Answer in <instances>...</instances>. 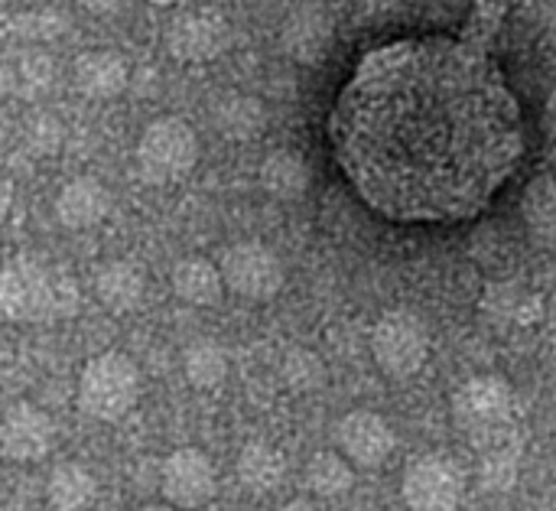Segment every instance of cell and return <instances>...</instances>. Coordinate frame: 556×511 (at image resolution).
I'll return each mask as SVG.
<instances>
[{
	"instance_id": "24",
	"label": "cell",
	"mask_w": 556,
	"mask_h": 511,
	"mask_svg": "<svg viewBox=\"0 0 556 511\" xmlns=\"http://www.w3.org/2000/svg\"><path fill=\"white\" fill-rule=\"evenodd\" d=\"M518 466H521V450L505 434V437H495L485 444V453L479 460V479L489 493H505L515 486Z\"/></svg>"
},
{
	"instance_id": "17",
	"label": "cell",
	"mask_w": 556,
	"mask_h": 511,
	"mask_svg": "<svg viewBox=\"0 0 556 511\" xmlns=\"http://www.w3.org/2000/svg\"><path fill=\"white\" fill-rule=\"evenodd\" d=\"M283 42L303 62L319 59L332 42V16L326 13V7H319V3L296 7L283 26Z\"/></svg>"
},
{
	"instance_id": "25",
	"label": "cell",
	"mask_w": 556,
	"mask_h": 511,
	"mask_svg": "<svg viewBox=\"0 0 556 511\" xmlns=\"http://www.w3.org/2000/svg\"><path fill=\"white\" fill-rule=\"evenodd\" d=\"M521 215L534 238L556 245V176H541L531 183L521 202Z\"/></svg>"
},
{
	"instance_id": "8",
	"label": "cell",
	"mask_w": 556,
	"mask_h": 511,
	"mask_svg": "<svg viewBox=\"0 0 556 511\" xmlns=\"http://www.w3.org/2000/svg\"><path fill=\"white\" fill-rule=\"evenodd\" d=\"M401 496L410 511H456L466 499V473L446 457H420L407 466Z\"/></svg>"
},
{
	"instance_id": "14",
	"label": "cell",
	"mask_w": 556,
	"mask_h": 511,
	"mask_svg": "<svg viewBox=\"0 0 556 511\" xmlns=\"http://www.w3.org/2000/svg\"><path fill=\"white\" fill-rule=\"evenodd\" d=\"M127 82H130V65L114 49H88L72 65L75 91L91 101H111V98L124 95Z\"/></svg>"
},
{
	"instance_id": "16",
	"label": "cell",
	"mask_w": 556,
	"mask_h": 511,
	"mask_svg": "<svg viewBox=\"0 0 556 511\" xmlns=\"http://www.w3.org/2000/svg\"><path fill=\"white\" fill-rule=\"evenodd\" d=\"M169 284H173V294L189 307H215L225 297L222 267L212 264L208 258H199V254L176 261Z\"/></svg>"
},
{
	"instance_id": "11",
	"label": "cell",
	"mask_w": 556,
	"mask_h": 511,
	"mask_svg": "<svg viewBox=\"0 0 556 511\" xmlns=\"http://www.w3.org/2000/svg\"><path fill=\"white\" fill-rule=\"evenodd\" d=\"M397 447L394 427L375 411H349L336 424V450L362 470H378Z\"/></svg>"
},
{
	"instance_id": "32",
	"label": "cell",
	"mask_w": 556,
	"mask_h": 511,
	"mask_svg": "<svg viewBox=\"0 0 556 511\" xmlns=\"http://www.w3.org/2000/svg\"><path fill=\"white\" fill-rule=\"evenodd\" d=\"M7 137H10V121H7V114L0 111V147H3Z\"/></svg>"
},
{
	"instance_id": "22",
	"label": "cell",
	"mask_w": 556,
	"mask_h": 511,
	"mask_svg": "<svg viewBox=\"0 0 556 511\" xmlns=\"http://www.w3.org/2000/svg\"><path fill=\"white\" fill-rule=\"evenodd\" d=\"M186 382L199 391H212L228 378V352L215 339H195L182 352Z\"/></svg>"
},
{
	"instance_id": "38",
	"label": "cell",
	"mask_w": 556,
	"mask_h": 511,
	"mask_svg": "<svg viewBox=\"0 0 556 511\" xmlns=\"http://www.w3.org/2000/svg\"><path fill=\"white\" fill-rule=\"evenodd\" d=\"M156 3H169V0H156Z\"/></svg>"
},
{
	"instance_id": "37",
	"label": "cell",
	"mask_w": 556,
	"mask_h": 511,
	"mask_svg": "<svg viewBox=\"0 0 556 511\" xmlns=\"http://www.w3.org/2000/svg\"><path fill=\"white\" fill-rule=\"evenodd\" d=\"M20 3H39V0H20Z\"/></svg>"
},
{
	"instance_id": "21",
	"label": "cell",
	"mask_w": 556,
	"mask_h": 511,
	"mask_svg": "<svg viewBox=\"0 0 556 511\" xmlns=\"http://www.w3.org/2000/svg\"><path fill=\"white\" fill-rule=\"evenodd\" d=\"M267 111L254 95H225L215 104V127L231 140H251L264 130Z\"/></svg>"
},
{
	"instance_id": "35",
	"label": "cell",
	"mask_w": 556,
	"mask_h": 511,
	"mask_svg": "<svg viewBox=\"0 0 556 511\" xmlns=\"http://www.w3.org/2000/svg\"><path fill=\"white\" fill-rule=\"evenodd\" d=\"M551 114H554V121H556V95H554V101H551Z\"/></svg>"
},
{
	"instance_id": "4",
	"label": "cell",
	"mask_w": 556,
	"mask_h": 511,
	"mask_svg": "<svg viewBox=\"0 0 556 511\" xmlns=\"http://www.w3.org/2000/svg\"><path fill=\"white\" fill-rule=\"evenodd\" d=\"M199 163V137L182 117H156L143 127L137 144V170L150 186L186 179Z\"/></svg>"
},
{
	"instance_id": "7",
	"label": "cell",
	"mask_w": 556,
	"mask_h": 511,
	"mask_svg": "<svg viewBox=\"0 0 556 511\" xmlns=\"http://www.w3.org/2000/svg\"><path fill=\"white\" fill-rule=\"evenodd\" d=\"M222 277L225 290H231L241 300L267 303L274 300L287 284V267L280 254L261 241H238L222 254Z\"/></svg>"
},
{
	"instance_id": "3",
	"label": "cell",
	"mask_w": 556,
	"mask_h": 511,
	"mask_svg": "<svg viewBox=\"0 0 556 511\" xmlns=\"http://www.w3.org/2000/svg\"><path fill=\"white\" fill-rule=\"evenodd\" d=\"M140 401V369L124 352H101L78 375V408L91 421H121Z\"/></svg>"
},
{
	"instance_id": "9",
	"label": "cell",
	"mask_w": 556,
	"mask_h": 511,
	"mask_svg": "<svg viewBox=\"0 0 556 511\" xmlns=\"http://www.w3.org/2000/svg\"><path fill=\"white\" fill-rule=\"evenodd\" d=\"M160 493H163V499L169 506L182 511H195L208 506L215 499V493H218L215 463L195 447L173 450L160 466Z\"/></svg>"
},
{
	"instance_id": "1",
	"label": "cell",
	"mask_w": 556,
	"mask_h": 511,
	"mask_svg": "<svg viewBox=\"0 0 556 511\" xmlns=\"http://www.w3.org/2000/svg\"><path fill=\"white\" fill-rule=\"evenodd\" d=\"M332 140L362 199L394 222L472 215L525 150L498 68L446 39L371 52L336 104Z\"/></svg>"
},
{
	"instance_id": "13",
	"label": "cell",
	"mask_w": 556,
	"mask_h": 511,
	"mask_svg": "<svg viewBox=\"0 0 556 511\" xmlns=\"http://www.w3.org/2000/svg\"><path fill=\"white\" fill-rule=\"evenodd\" d=\"M108 215H111V192L94 176H75L55 196V219L68 232L98 228Z\"/></svg>"
},
{
	"instance_id": "15",
	"label": "cell",
	"mask_w": 556,
	"mask_h": 511,
	"mask_svg": "<svg viewBox=\"0 0 556 511\" xmlns=\"http://www.w3.org/2000/svg\"><path fill=\"white\" fill-rule=\"evenodd\" d=\"M147 294V277L134 261H108L94 277V297L108 313H134Z\"/></svg>"
},
{
	"instance_id": "36",
	"label": "cell",
	"mask_w": 556,
	"mask_h": 511,
	"mask_svg": "<svg viewBox=\"0 0 556 511\" xmlns=\"http://www.w3.org/2000/svg\"><path fill=\"white\" fill-rule=\"evenodd\" d=\"M551 36H554V46H556V20H554V29H551Z\"/></svg>"
},
{
	"instance_id": "34",
	"label": "cell",
	"mask_w": 556,
	"mask_h": 511,
	"mask_svg": "<svg viewBox=\"0 0 556 511\" xmlns=\"http://www.w3.org/2000/svg\"><path fill=\"white\" fill-rule=\"evenodd\" d=\"M137 511H182V509H176V506H143V509H137Z\"/></svg>"
},
{
	"instance_id": "5",
	"label": "cell",
	"mask_w": 556,
	"mask_h": 511,
	"mask_svg": "<svg viewBox=\"0 0 556 511\" xmlns=\"http://www.w3.org/2000/svg\"><path fill=\"white\" fill-rule=\"evenodd\" d=\"M453 421L479 444L505 437L515 421V388L498 375L469 378L453 398Z\"/></svg>"
},
{
	"instance_id": "6",
	"label": "cell",
	"mask_w": 556,
	"mask_h": 511,
	"mask_svg": "<svg viewBox=\"0 0 556 511\" xmlns=\"http://www.w3.org/2000/svg\"><path fill=\"white\" fill-rule=\"evenodd\" d=\"M371 356L388 378H414L430 359V329L410 310L384 313L371 329Z\"/></svg>"
},
{
	"instance_id": "26",
	"label": "cell",
	"mask_w": 556,
	"mask_h": 511,
	"mask_svg": "<svg viewBox=\"0 0 556 511\" xmlns=\"http://www.w3.org/2000/svg\"><path fill=\"white\" fill-rule=\"evenodd\" d=\"M55 78V62L52 55L46 52H26L16 59L13 72H10V82H13V91L20 95H42Z\"/></svg>"
},
{
	"instance_id": "30",
	"label": "cell",
	"mask_w": 556,
	"mask_h": 511,
	"mask_svg": "<svg viewBox=\"0 0 556 511\" xmlns=\"http://www.w3.org/2000/svg\"><path fill=\"white\" fill-rule=\"evenodd\" d=\"M121 3H124V0H81V7L91 10V13H114Z\"/></svg>"
},
{
	"instance_id": "31",
	"label": "cell",
	"mask_w": 556,
	"mask_h": 511,
	"mask_svg": "<svg viewBox=\"0 0 556 511\" xmlns=\"http://www.w3.org/2000/svg\"><path fill=\"white\" fill-rule=\"evenodd\" d=\"M277 511H319L313 502H306V499H296V502H287V506H280Z\"/></svg>"
},
{
	"instance_id": "23",
	"label": "cell",
	"mask_w": 556,
	"mask_h": 511,
	"mask_svg": "<svg viewBox=\"0 0 556 511\" xmlns=\"http://www.w3.org/2000/svg\"><path fill=\"white\" fill-rule=\"evenodd\" d=\"M306 486L316 499H342L355 486V466L339 450L316 453L306 466Z\"/></svg>"
},
{
	"instance_id": "2",
	"label": "cell",
	"mask_w": 556,
	"mask_h": 511,
	"mask_svg": "<svg viewBox=\"0 0 556 511\" xmlns=\"http://www.w3.org/2000/svg\"><path fill=\"white\" fill-rule=\"evenodd\" d=\"M78 310L75 281L36 258L0 264V316L10 323H59Z\"/></svg>"
},
{
	"instance_id": "20",
	"label": "cell",
	"mask_w": 556,
	"mask_h": 511,
	"mask_svg": "<svg viewBox=\"0 0 556 511\" xmlns=\"http://www.w3.org/2000/svg\"><path fill=\"white\" fill-rule=\"evenodd\" d=\"M283 476H287V460H283V453L277 447L254 440V444H248L241 450V457H238V483L248 493L267 496V493L280 489Z\"/></svg>"
},
{
	"instance_id": "29",
	"label": "cell",
	"mask_w": 556,
	"mask_h": 511,
	"mask_svg": "<svg viewBox=\"0 0 556 511\" xmlns=\"http://www.w3.org/2000/svg\"><path fill=\"white\" fill-rule=\"evenodd\" d=\"M10 209H13V186H10L7 176H0V225L7 222Z\"/></svg>"
},
{
	"instance_id": "33",
	"label": "cell",
	"mask_w": 556,
	"mask_h": 511,
	"mask_svg": "<svg viewBox=\"0 0 556 511\" xmlns=\"http://www.w3.org/2000/svg\"><path fill=\"white\" fill-rule=\"evenodd\" d=\"M547 320H551V336H554V346H556V300L551 303V316H547Z\"/></svg>"
},
{
	"instance_id": "10",
	"label": "cell",
	"mask_w": 556,
	"mask_h": 511,
	"mask_svg": "<svg viewBox=\"0 0 556 511\" xmlns=\"http://www.w3.org/2000/svg\"><path fill=\"white\" fill-rule=\"evenodd\" d=\"M228 39H231V29L225 16L212 7L186 10L166 26L169 55L179 62H192V65L212 62L215 55H222L228 49Z\"/></svg>"
},
{
	"instance_id": "12",
	"label": "cell",
	"mask_w": 556,
	"mask_h": 511,
	"mask_svg": "<svg viewBox=\"0 0 556 511\" xmlns=\"http://www.w3.org/2000/svg\"><path fill=\"white\" fill-rule=\"evenodd\" d=\"M55 444L52 417L36 404H13L0 414V457L10 463H39Z\"/></svg>"
},
{
	"instance_id": "18",
	"label": "cell",
	"mask_w": 556,
	"mask_h": 511,
	"mask_svg": "<svg viewBox=\"0 0 556 511\" xmlns=\"http://www.w3.org/2000/svg\"><path fill=\"white\" fill-rule=\"evenodd\" d=\"M313 170L303 153L296 150H274L261 163V186L267 196L280 202H296L309 192Z\"/></svg>"
},
{
	"instance_id": "27",
	"label": "cell",
	"mask_w": 556,
	"mask_h": 511,
	"mask_svg": "<svg viewBox=\"0 0 556 511\" xmlns=\"http://www.w3.org/2000/svg\"><path fill=\"white\" fill-rule=\"evenodd\" d=\"M283 378L290 382V388L309 391L323 382V362L306 349H293L283 362Z\"/></svg>"
},
{
	"instance_id": "28",
	"label": "cell",
	"mask_w": 556,
	"mask_h": 511,
	"mask_svg": "<svg viewBox=\"0 0 556 511\" xmlns=\"http://www.w3.org/2000/svg\"><path fill=\"white\" fill-rule=\"evenodd\" d=\"M59 144H62V127H59V121L49 117V114L36 117L33 127H29V147H33L36 153H55Z\"/></svg>"
},
{
	"instance_id": "19",
	"label": "cell",
	"mask_w": 556,
	"mask_h": 511,
	"mask_svg": "<svg viewBox=\"0 0 556 511\" xmlns=\"http://www.w3.org/2000/svg\"><path fill=\"white\" fill-rule=\"evenodd\" d=\"M98 499V479L81 463H59L46 479V502L52 511H85Z\"/></svg>"
}]
</instances>
